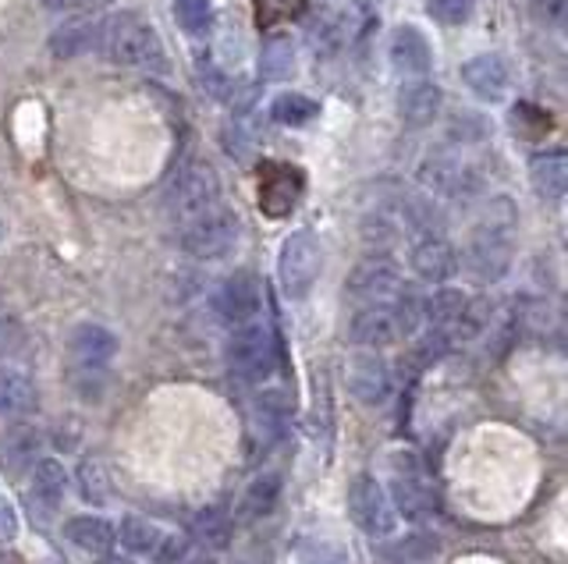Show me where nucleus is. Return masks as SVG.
Wrapping results in <instances>:
<instances>
[{"label": "nucleus", "mask_w": 568, "mask_h": 564, "mask_svg": "<svg viewBox=\"0 0 568 564\" xmlns=\"http://www.w3.org/2000/svg\"><path fill=\"white\" fill-rule=\"evenodd\" d=\"M515 203L508 196H497L487 203L484 217L473 224L466 253H462V263L466 270L479 280V285H494L511 270L515 259Z\"/></svg>", "instance_id": "nucleus-1"}, {"label": "nucleus", "mask_w": 568, "mask_h": 564, "mask_svg": "<svg viewBox=\"0 0 568 564\" xmlns=\"http://www.w3.org/2000/svg\"><path fill=\"white\" fill-rule=\"evenodd\" d=\"M97 50L111 64L124 68H146L164 58V47H160L153 25L132 11H118L97 25Z\"/></svg>", "instance_id": "nucleus-2"}, {"label": "nucleus", "mask_w": 568, "mask_h": 564, "mask_svg": "<svg viewBox=\"0 0 568 564\" xmlns=\"http://www.w3.org/2000/svg\"><path fill=\"white\" fill-rule=\"evenodd\" d=\"M221 206V178L206 161H189L168 188V214L174 224H192Z\"/></svg>", "instance_id": "nucleus-3"}, {"label": "nucleus", "mask_w": 568, "mask_h": 564, "mask_svg": "<svg viewBox=\"0 0 568 564\" xmlns=\"http://www.w3.org/2000/svg\"><path fill=\"white\" fill-rule=\"evenodd\" d=\"M320 263H324V253H320V238L310 232V227H298L281 245V256H277V280H281V291L288 298H302L313 280L320 277Z\"/></svg>", "instance_id": "nucleus-4"}, {"label": "nucleus", "mask_w": 568, "mask_h": 564, "mask_svg": "<svg viewBox=\"0 0 568 564\" xmlns=\"http://www.w3.org/2000/svg\"><path fill=\"white\" fill-rule=\"evenodd\" d=\"M242 238V221L235 209L217 206L182 227V249L192 259H221L239 245Z\"/></svg>", "instance_id": "nucleus-5"}, {"label": "nucleus", "mask_w": 568, "mask_h": 564, "mask_svg": "<svg viewBox=\"0 0 568 564\" xmlns=\"http://www.w3.org/2000/svg\"><path fill=\"white\" fill-rule=\"evenodd\" d=\"M419 182L426 192H434V196L458 199V203H466L484 192V178L476 174V167H469L458 153H448V150H437L426 156L419 164Z\"/></svg>", "instance_id": "nucleus-6"}, {"label": "nucleus", "mask_w": 568, "mask_h": 564, "mask_svg": "<svg viewBox=\"0 0 568 564\" xmlns=\"http://www.w3.org/2000/svg\"><path fill=\"white\" fill-rule=\"evenodd\" d=\"M227 362L242 380H253V383L266 380L277 366L274 334L260 324H248V327L235 330V338L227 345Z\"/></svg>", "instance_id": "nucleus-7"}, {"label": "nucleus", "mask_w": 568, "mask_h": 564, "mask_svg": "<svg viewBox=\"0 0 568 564\" xmlns=\"http://www.w3.org/2000/svg\"><path fill=\"white\" fill-rule=\"evenodd\" d=\"M402 270L390 263L387 256H366L352 267L348 280H345V291L348 298L363 306H384V302H395L402 295Z\"/></svg>", "instance_id": "nucleus-8"}, {"label": "nucleus", "mask_w": 568, "mask_h": 564, "mask_svg": "<svg viewBox=\"0 0 568 564\" xmlns=\"http://www.w3.org/2000/svg\"><path fill=\"white\" fill-rule=\"evenodd\" d=\"M348 515L366 536H390L398 529V515L390 507L384 486L373 475H355L348 486Z\"/></svg>", "instance_id": "nucleus-9"}, {"label": "nucleus", "mask_w": 568, "mask_h": 564, "mask_svg": "<svg viewBox=\"0 0 568 564\" xmlns=\"http://www.w3.org/2000/svg\"><path fill=\"white\" fill-rule=\"evenodd\" d=\"M210 306H213V312H217L221 324L242 330L248 324H256V316L263 309V288L253 274H245V270L231 274L217 285V291H213Z\"/></svg>", "instance_id": "nucleus-10"}, {"label": "nucleus", "mask_w": 568, "mask_h": 564, "mask_svg": "<svg viewBox=\"0 0 568 564\" xmlns=\"http://www.w3.org/2000/svg\"><path fill=\"white\" fill-rule=\"evenodd\" d=\"M118 356V334L103 324H79L68 334V366L75 377L100 373Z\"/></svg>", "instance_id": "nucleus-11"}, {"label": "nucleus", "mask_w": 568, "mask_h": 564, "mask_svg": "<svg viewBox=\"0 0 568 564\" xmlns=\"http://www.w3.org/2000/svg\"><path fill=\"white\" fill-rule=\"evenodd\" d=\"M402 458H405V462H398L395 475H390V498L387 501H390V507H395V515L419 522V519H426L437 507L434 486L426 483V475L413 462V454H402Z\"/></svg>", "instance_id": "nucleus-12"}, {"label": "nucleus", "mask_w": 568, "mask_h": 564, "mask_svg": "<svg viewBox=\"0 0 568 564\" xmlns=\"http://www.w3.org/2000/svg\"><path fill=\"white\" fill-rule=\"evenodd\" d=\"M408 267L419 280L426 285H444L455 270H458V253L452 249V242L430 232V235H419L408 249Z\"/></svg>", "instance_id": "nucleus-13"}, {"label": "nucleus", "mask_w": 568, "mask_h": 564, "mask_svg": "<svg viewBox=\"0 0 568 564\" xmlns=\"http://www.w3.org/2000/svg\"><path fill=\"white\" fill-rule=\"evenodd\" d=\"M348 338H352V345H359V348H366V351H373V348H387V345L402 341V324H398L395 302L363 306L359 312L352 316Z\"/></svg>", "instance_id": "nucleus-14"}, {"label": "nucleus", "mask_w": 568, "mask_h": 564, "mask_svg": "<svg viewBox=\"0 0 568 564\" xmlns=\"http://www.w3.org/2000/svg\"><path fill=\"white\" fill-rule=\"evenodd\" d=\"M387 58H390V68H395L398 75L426 79L434 68V47L416 25H398L395 32H390Z\"/></svg>", "instance_id": "nucleus-15"}, {"label": "nucleus", "mask_w": 568, "mask_h": 564, "mask_svg": "<svg viewBox=\"0 0 568 564\" xmlns=\"http://www.w3.org/2000/svg\"><path fill=\"white\" fill-rule=\"evenodd\" d=\"M302 196V174L288 164H266L260 174V206L266 217H288Z\"/></svg>", "instance_id": "nucleus-16"}, {"label": "nucleus", "mask_w": 568, "mask_h": 564, "mask_svg": "<svg viewBox=\"0 0 568 564\" xmlns=\"http://www.w3.org/2000/svg\"><path fill=\"white\" fill-rule=\"evenodd\" d=\"M348 394L363 404H384L390 398V373H387V362L377 359L373 351H363L348 362Z\"/></svg>", "instance_id": "nucleus-17"}, {"label": "nucleus", "mask_w": 568, "mask_h": 564, "mask_svg": "<svg viewBox=\"0 0 568 564\" xmlns=\"http://www.w3.org/2000/svg\"><path fill=\"white\" fill-rule=\"evenodd\" d=\"M462 82H466L479 100L494 103L508 93L511 68L501 54H476L473 61L462 64Z\"/></svg>", "instance_id": "nucleus-18"}, {"label": "nucleus", "mask_w": 568, "mask_h": 564, "mask_svg": "<svg viewBox=\"0 0 568 564\" xmlns=\"http://www.w3.org/2000/svg\"><path fill=\"white\" fill-rule=\"evenodd\" d=\"M40 451H43V433L29 427V422H14L0 437V469L8 475H22L26 469H32Z\"/></svg>", "instance_id": "nucleus-19"}, {"label": "nucleus", "mask_w": 568, "mask_h": 564, "mask_svg": "<svg viewBox=\"0 0 568 564\" xmlns=\"http://www.w3.org/2000/svg\"><path fill=\"white\" fill-rule=\"evenodd\" d=\"M529 185L544 203H561L568 192V156L565 150H544L529 161Z\"/></svg>", "instance_id": "nucleus-20"}, {"label": "nucleus", "mask_w": 568, "mask_h": 564, "mask_svg": "<svg viewBox=\"0 0 568 564\" xmlns=\"http://www.w3.org/2000/svg\"><path fill=\"white\" fill-rule=\"evenodd\" d=\"M64 493H68L64 465L58 462V458H40L36 469H32V493H29V501H32L36 511H40V519L53 515V511L61 507Z\"/></svg>", "instance_id": "nucleus-21"}, {"label": "nucleus", "mask_w": 568, "mask_h": 564, "mask_svg": "<svg viewBox=\"0 0 568 564\" xmlns=\"http://www.w3.org/2000/svg\"><path fill=\"white\" fill-rule=\"evenodd\" d=\"M440 103L444 96L430 79H413L398 93V114L408 129H426L440 114Z\"/></svg>", "instance_id": "nucleus-22"}, {"label": "nucleus", "mask_w": 568, "mask_h": 564, "mask_svg": "<svg viewBox=\"0 0 568 564\" xmlns=\"http://www.w3.org/2000/svg\"><path fill=\"white\" fill-rule=\"evenodd\" d=\"M331 25H334L337 47H359L373 37V29H377V8H373L369 0H348Z\"/></svg>", "instance_id": "nucleus-23"}, {"label": "nucleus", "mask_w": 568, "mask_h": 564, "mask_svg": "<svg viewBox=\"0 0 568 564\" xmlns=\"http://www.w3.org/2000/svg\"><path fill=\"white\" fill-rule=\"evenodd\" d=\"M36 383L26 369L18 366H0V416L18 419L36 409Z\"/></svg>", "instance_id": "nucleus-24"}, {"label": "nucleus", "mask_w": 568, "mask_h": 564, "mask_svg": "<svg viewBox=\"0 0 568 564\" xmlns=\"http://www.w3.org/2000/svg\"><path fill=\"white\" fill-rule=\"evenodd\" d=\"M64 540L82 554H111L114 546V525L100 515H75L64 522Z\"/></svg>", "instance_id": "nucleus-25"}, {"label": "nucleus", "mask_w": 568, "mask_h": 564, "mask_svg": "<svg viewBox=\"0 0 568 564\" xmlns=\"http://www.w3.org/2000/svg\"><path fill=\"white\" fill-rule=\"evenodd\" d=\"M256 72L263 82H288L295 75V47L288 37H271L260 47Z\"/></svg>", "instance_id": "nucleus-26"}, {"label": "nucleus", "mask_w": 568, "mask_h": 564, "mask_svg": "<svg viewBox=\"0 0 568 564\" xmlns=\"http://www.w3.org/2000/svg\"><path fill=\"white\" fill-rule=\"evenodd\" d=\"M277 498H281V475H277V472H263V475H256V480L245 486L242 515H245L248 522L266 519V515L274 511Z\"/></svg>", "instance_id": "nucleus-27"}, {"label": "nucleus", "mask_w": 568, "mask_h": 564, "mask_svg": "<svg viewBox=\"0 0 568 564\" xmlns=\"http://www.w3.org/2000/svg\"><path fill=\"white\" fill-rule=\"evenodd\" d=\"M89 47H97V22H68L50 37L53 58H79Z\"/></svg>", "instance_id": "nucleus-28"}, {"label": "nucleus", "mask_w": 568, "mask_h": 564, "mask_svg": "<svg viewBox=\"0 0 568 564\" xmlns=\"http://www.w3.org/2000/svg\"><path fill=\"white\" fill-rule=\"evenodd\" d=\"M160 536H164V533H160L153 522L139 519V515H124L121 529H118V540H121L124 551H129V554H146V557H153Z\"/></svg>", "instance_id": "nucleus-29"}, {"label": "nucleus", "mask_w": 568, "mask_h": 564, "mask_svg": "<svg viewBox=\"0 0 568 564\" xmlns=\"http://www.w3.org/2000/svg\"><path fill=\"white\" fill-rule=\"evenodd\" d=\"M316 103L310 96L302 93H281L274 103H271V117L277 121V125H288V129H302L310 125V121L316 117Z\"/></svg>", "instance_id": "nucleus-30"}, {"label": "nucleus", "mask_w": 568, "mask_h": 564, "mask_svg": "<svg viewBox=\"0 0 568 564\" xmlns=\"http://www.w3.org/2000/svg\"><path fill=\"white\" fill-rule=\"evenodd\" d=\"M195 536H200L210 551H224L231 543V519L221 507H203L200 515H195Z\"/></svg>", "instance_id": "nucleus-31"}, {"label": "nucleus", "mask_w": 568, "mask_h": 564, "mask_svg": "<svg viewBox=\"0 0 568 564\" xmlns=\"http://www.w3.org/2000/svg\"><path fill=\"white\" fill-rule=\"evenodd\" d=\"M79 486H82V498L89 504H106L111 501V490H106V472L97 458H85L79 465Z\"/></svg>", "instance_id": "nucleus-32"}, {"label": "nucleus", "mask_w": 568, "mask_h": 564, "mask_svg": "<svg viewBox=\"0 0 568 564\" xmlns=\"http://www.w3.org/2000/svg\"><path fill=\"white\" fill-rule=\"evenodd\" d=\"M426 14L440 25H466L473 19V0H426Z\"/></svg>", "instance_id": "nucleus-33"}, {"label": "nucleus", "mask_w": 568, "mask_h": 564, "mask_svg": "<svg viewBox=\"0 0 568 564\" xmlns=\"http://www.w3.org/2000/svg\"><path fill=\"white\" fill-rule=\"evenodd\" d=\"M174 14L185 32H203L213 19V4L210 0H174Z\"/></svg>", "instance_id": "nucleus-34"}, {"label": "nucleus", "mask_w": 568, "mask_h": 564, "mask_svg": "<svg viewBox=\"0 0 568 564\" xmlns=\"http://www.w3.org/2000/svg\"><path fill=\"white\" fill-rule=\"evenodd\" d=\"M256 419L263 422V427H274V433L288 422V401H284L281 391H263L256 398Z\"/></svg>", "instance_id": "nucleus-35"}, {"label": "nucleus", "mask_w": 568, "mask_h": 564, "mask_svg": "<svg viewBox=\"0 0 568 564\" xmlns=\"http://www.w3.org/2000/svg\"><path fill=\"white\" fill-rule=\"evenodd\" d=\"M256 4V22L260 29H271L284 19H292V14L302 8V0H253Z\"/></svg>", "instance_id": "nucleus-36"}, {"label": "nucleus", "mask_w": 568, "mask_h": 564, "mask_svg": "<svg viewBox=\"0 0 568 564\" xmlns=\"http://www.w3.org/2000/svg\"><path fill=\"white\" fill-rule=\"evenodd\" d=\"M189 557V540L185 536H174V533H164L153 551V561L156 564H182Z\"/></svg>", "instance_id": "nucleus-37"}, {"label": "nucleus", "mask_w": 568, "mask_h": 564, "mask_svg": "<svg viewBox=\"0 0 568 564\" xmlns=\"http://www.w3.org/2000/svg\"><path fill=\"white\" fill-rule=\"evenodd\" d=\"M529 11H532V19H537L540 25L558 29V25H565L568 0H529Z\"/></svg>", "instance_id": "nucleus-38"}, {"label": "nucleus", "mask_w": 568, "mask_h": 564, "mask_svg": "<svg viewBox=\"0 0 568 564\" xmlns=\"http://www.w3.org/2000/svg\"><path fill=\"white\" fill-rule=\"evenodd\" d=\"M18 341H22V327L14 324V316L0 312V359L11 356V351L18 348Z\"/></svg>", "instance_id": "nucleus-39"}, {"label": "nucleus", "mask_w": 568, "mask_h": 564, "mask_svg": "<svg viewBox=\"0 0 568 564\" xmlns=\"http://www.w3.org/2000/svg\"><path fill=\"white\" fill-rule=\"evenodd\" d=\"M18 536V511L8 498H0V543H11Z\"/></svg>", "instance_id": "nucleus-40"}, {"label": "nucleus", "mask_w": 568, "mask_h": 564, "mask_svg": "<svg viewBox=\"0 0 568 564\" xmlns=\"http://www.w3.org/2000/svg\"><path fill=\"white\" fill-rule=\"evenodd\" d=\"M103 4L106 0H43V8H50V11H93Z\"/></svg>", "instance_id": "nucleus-41"}, {"label": "nucleus", "mask_w": 568, "mask_h": 564, "mask_svg": "<svg viewBox=\"0 0 568 564\" xmlns=\"http://www.w3.org/2000/svg\"><path fill=\"white\" fill-rule=\"evenodd\" d=\"M0 564H26V561L18 557L14 551H0Z\"/></svg>", "instance_id": "nucleus-42"}, {"label": "nucleus", "mask_w": 568, "mask_h": 564, "mask_svg": "<svg viewBox=\"0 0 568 564\" xmlns=\"http://www.w3.org/2000/svg\"><path fill=\"white\" fill-rule=\"evenodd\" d=\"M100 564H132V561H124V557H114V554H103Z\"/></svg>", "instance_id": "nucleus-43"}, {"label": "nucleus", "mask_w": 568, "mask_h": 564, "mask_svg": "<svg viewBox=\"0 0 568 564\" xmlns=\"http://www.w3.org/2000/svg\"><path fill=\"white\" fill-rule=\"evenodd\" d=\"M189 564H217V561H213L210 554H200V557H192Z\"/></svg>", "instance_id": "nucleus-44"}, {"label": "nucleus", "mask_w": 568, "mask_h": 564, "mask_svg": "<svg viewBox=\"0 0 568 564\" xmlns=\"http://www.w3.org/2000/svg\"><path fill=\"white\" fill-rule=\"evenodd\" d=\"M0 235H4V224H0Z\"/></svg>", "instance_id": "nucleus-45"}]
</instances>
